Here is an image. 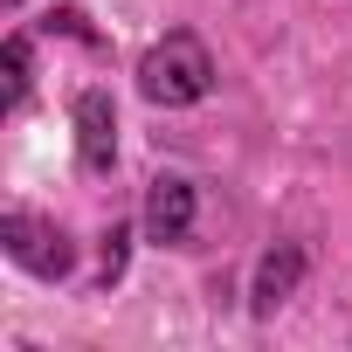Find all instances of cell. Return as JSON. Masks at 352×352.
Returning a JSON list of instances; mask_svg holds the SVG:
<instances>
[{
	"label": "cell",
	"instance_id": "cell-1",
	"mask_svg": "<svg viewBox=\"0 0 352 352\" xmlns=\"http://www.w3.org/2000/svg\"><path fill=\"white\" fill-rule=\"evenodd\" d=\"M208 90H214V56H208V42L187 35V28H173L166 42H152V49L138 56V97L159 104V111H187V104H201Z\"/></svg>",
	"mask_w": 352,
	"mask_h": 352
},
{
	"label": "cell",
	"instance_id": "cell-4",
	"mask_svg": "<svg viewBox=\"0 0 352 352\" xmlns=\"http://www.w3.org/2000/svg\"><path fill=\"white\" fill-rule=\"evenodd\" d=\"M69 118H76V159H83V173H111L118 166V104H111V90H76Z\"/></svg>",
	"mask_w": 352,
	"mask_h": 352
},
{
	"label": "cell",
	"instance_id": "cell-8",
	"mask_svg": "<svg viewBox=\"0 0 352 352\" xmlns=\"http://www.w3.org/2000/svg\"><path fill=\"white\" fill-rule=\"evenodd\" d=\"M124 256H131V228H111V235H104V263H97V283H104V290L124 276Z\"/></svg>",
	"mask_w": 352,
	"mask_h": 352
},
{
	"label": "cell",
	"instance_id": "cell-5",
	"mask_svg": "<svg viewBox=\"0 0 352 352\" xmlns=\"http://www.w3.org/2000/svg\"><path fill=\"white\" fill-rule=\"evenodd\" d=\"M304 270H311V256H304V242H276L263 263H256V283H249V311L256 318H276L290 297H297V283H304Z\"/></svg>",
	"mask_w": 352,
	"mask_h": 352
},
{
	"label": "cell",
	"instance_id": "cell-6",
	"mask_svg": "<svg viewBox=\"0 0 352 352\" xmlns=\"http://www.w3.org/2000/svg\"><path fill=\"white\" fill-rule=\"evenodd\" d=\"M0 69H8V97H0V111H21L28 104V90H35V35L28 28H14L8 42H0Z\"/></svg>",
	"mask_w": 352,
	"mask_h": 352
},
{
	"label": "cell",
	"instance_id": "cell-7",
	"mask_svg": "<svg viewBox=\"0 0 352 352\" xmlns=\"http://www.w3.org/2000/svg\"><path fill=\"white\" fill-rule=\"evenodd\" d=\"M42 28H49V35H69V42H83V49H104V35L90 28V14H83V8H49V14H42Z\"/></svg>",
	"mask_w": 352,
	"mask_h": 352
},
{
	"label": "cell",
	"instance_id": "cell-2",
	"mask_svg": "<svg viewBox=\"0 0 352 352\" xmlns=\"http://www.w3.org/2000/svg\"><path fill=\"white\" fill-rule=\"evenodd\" d=\"M0 249H8V263H21V270L42 276V283H63V276L76 270L69 228L49 221V214H28V208H8V214H0Z\"/></svg>",
	"mask_w": 352,
	"mask_h": 352
},
{
	"label": "cell",
	"instance_id": "cell-3",
	"mask_svg": "<svg viewBox=\"0 0 352 352\" xmlns=\"http://www.w3.org/2000/svg\"><path fill=\"white\" fill-rule=\"evenodd\" d=\"M194 214H201L194 180H180V173H159V180L145 187V242H159V249L187 242V235H194Z\"/></svg>",
	"mask_w": 352,
	"mask_h": 352
}]
</instances>
